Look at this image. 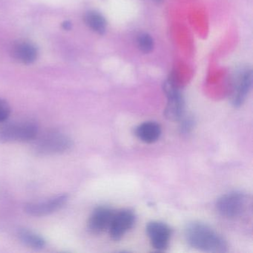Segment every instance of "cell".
Wrapping results in <instances>:
<instances>
[{"label":"cell","mask_w":253,"mask_h":253,"mask_svg":"<svg viewBox=\"0 0 253 253\" xmlns=\"http://www.w3.org/2000/svg\"><path fill=\"white\" fill-rule=\"evenodd\" d=\"M188 244L197 250L207 253H225L227 244L224 238L205 223L192 221L185 229Z\"/></svg>","instance_id":"cell-1"},{"label":"cell","mask_w":253,"mask_h":253,"mask_svg":"<svg viewBox=\"0 0 253 253\" xmlns=\"http://www.w3.org/2000/svg\"><path fill=\"white\" fill-rule=\"evenodd\" d=\"M39 128L32 120H17L0 124V143L28 142L38 136Z\"/></svg>","instance_id":"cell-2"},{"label":"cell","mask_w":253,"mask_h":253,"mask_svg":"<svg viewBox=\"0 0 253 253\" xmlns=\"http://www.w3.org/2000/svg\"><path fill=\"white\" fill-rule=\"evenodd\" d=\"M34 152L39 155H53L65 153L72 147L69 136L58 131H48L35 137Z\"/></svg>","instance_id":"cell-3"},{"label":"cell","mask_w":253,"mask_h":253,"mask_svg":"<svg viewBox=\"0 0 253 253\" xmlns=\"http://www.w3.org/2000/svg\"><path fill=\"white\" fill-rule=\"evenodd\" d=\"M249 198L241 192H231L222 195L216 203V208L223 217L235 219L241 217L247 210Z\"/></svg>","instance_id":"cell-4"},{"label":"cell","mask_w":253,"mask_h":253,"mask_svg":"<svg viewBox=\"0 0 253 253\" xmlns=\"http://www.w3.org/2000/svg\"><path fill=\"white\" fill-rule=\"evenodd\" d=\"M253 69L250 66H242L238 68L232 79L231 103L235 107L242 106L253 85Z\"/></svg>","instance_id":"cell-5"},{"label":"cell","mask_w":253,"mask_h":253,"mask_svg":"<svg viewBox=\"0 0 253 253\" xmlns=\"http://www.w3.org/2000/svg\"><path fill=\"white\" fill-rule=\"evenodd\" d=\"M164 91L167 97V105L164 113L166 118L174 121L182 119L184 113V100L172 78H170L164 82Z\"/></svg>","instance_id":"cell-6"},{"label":"cell","mask_w":253,"mask_h":253,"mask_svg":"<svg viewBox=\"0 0 253 253\" xmlns=\"http://www.w3.org/2000/svg\"><path fill=\"white\" fill-rule=\"evenodd\" d=\"M69 196L66 194L51 197L45 201L29 203L25 206V211L34 217H42L58 211L67 203Z\"/></svg>","instance_id":"cell-7"},{"label":"cell","mask_w":253,"mask_h":253,"mask_svg":"<svg viewBox=\"0 0 253 253\" xmlns=\"http://www.w3.org/2000/svg\"><path fill=\"white\" fill-rule=\"evenodd\" d=\"M136 217L131 210H122L115 211L109 226V234L115 241L121 240L135 223Z\"/></svg>","instance_id":"cell-8"},{"label":"cell","mask_w":253,"mask_h":253,"mask_svg":"<svg viewBox=\"0 0 253 253\" xmlns=\"http://www.w3.org/2000/svg\"><path fill=\"white\" fill-rule=\"evenodd\" d=\"M146 233L152 247L158 251H164L168 247L171 230L167 223L152 221L146 226Z\"/></svg>","instance_id":"cell-9"},{"label":"cell","mask_w":253,"mask_h":253,"mask_svg":"<svg viewBox=\"0 0 253 253\" xmlns=\"http://www.w3.org/2000/svg\"><path fill=\"white\" fill-rule=\"evenodd\" d=\"M115 211L113 209L105 206L94 209L88 219L89 230L93 233L99 234L109 229Z\"/></svg>","instance_id":"cell-10"},{"label":"cell","mask_w":253,"mask_h":253,"mask_svg":"<svg viewBox=\"0 0 253 253\" xmlns=\"http://www.w3.org/2000/svg\"><path fill=\"white\" fill-rule=\"evenodd\" d=\"M135 134L143 143H153L161 137V127L158 123L153 121L144 122L135 128Z\"/></svg>","instance_id":"cell-11"},{"label":"cell","mask_w":253,"mask_h":253,"mask_svg":"<svg viewBox=\"0 0 253 253\" xmlns=\"http://www.w3.org/2000/svg\"><path fill=\"white\" fill-rule=\"evenodd\" d=\"M11 54L14 58L18 61L25 64H30L36 60L38 50L30 42H18L13 46Z\"/></svg>","instance_id":"cell-12"},{"label":"cell","mask_w":253,"mask_h":253,"mask_svg":"<svg viewBox=\"0 0 253 253\" xmlns=\"http://www.w3.org/2000/svg\"><path fill=\"white\" fill-rule=\"evenodd\" d=\"M17 237L20 242L34 250H42L46 245V241L41 235L25 228L19 229Z\"/></svg>","instance_id":"cell-13"},{"label":"cell","mask_w":253,"mask_h":253,"mask_svg":"<svg viewBox=\"0 0 253 253\" xmlns=\"http://www.w3.org/2000/svg\"><path fill=\"white\" fill-rule=\"evenodd\" d=\"M84 21L87 26L98 35H103L106 33L107 22L100 13L94 11H88L84 16Z\"/></svg>","instance_id":"cell-14"},{"label":"cell","mask_w":253,"mask_h":253,"mask_svg":"<svg viewBox=\"0 0 253 253\" xmlns=\"http://www.w3.org/2000/svg\"><path fill=\"white\" fill-rule=\"evenodd\" d=\"M137 44L140 51L144 54H149L153 50V38L149 34H140L137 38Z\"/></svg>","instance_id":"cell-15"},{"label":"cell","mask_w":253,"mask_h":253,"mask_svg":"<svg viewBox=\"0 0 253 253\" xmlns=\"http://www.w3.org/2000/svg\"><path fill=\"white\" fill-rule=\"evenodd\" d=\"M11 115V107L3 99L0 98V124L5 122Z\"/></svg>","instance_id":"cell-16"},{"label":"cell","mask_w":253,"mask_h":253,"mask_svg":"<svg viewBox=\"0 0 253 253\" xmlns=\"http://www.w3.org/2000/svg\"><path fill=\"white\" fill-rule=\"evenodd\" d=\"M193 121L190 118H186L182 123L181 129L183 132L187 133L192 129Z\"/></svg>","instance_id":"cell-17"},{"label":"cell","mask_w":253,"mask_h":253,"mask_svg":"<svg viewBox=\"0 0 253 253\" xmlns=\"http://www.w3.org/2000/svg\"><path fill=\"white\" fill-rule=\"evenodd\" d=\"M63 27L66 30H70L71 28H72V24L69 22L66 21L63 23Z\"/></svg>","instance_id":"cell-18"},{"label":"cell","mask_w":253,"mask_h":253,"mask_svg":"<svg viewBox=\"0 0 253 253\" xmlns=\"http://www.w3.org/2000/svg\"><path fill=\"white\" fill-rule=\"evenodd\" d=\"M155 2H163V0H155Z\"/></svg>","instance_id":"cell-19"}]
</instances>
